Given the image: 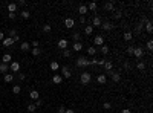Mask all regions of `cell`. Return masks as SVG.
<instances>
[{"label": "cell", "instance_id": "obj_1", "mask_svg": "<svg viewBox=\"0 0 153 113\" xmlns=\"http://www.w3.org/2000/svg\"><path fill=\"white\" fill-rule=\"evenodd\" d=\"M75 64H77V67H87V66H90V61L86 57H78Z\"/></svg>", "mask_w": 153, "mask_h": 113}, {"label": "cell", "instance_id": "obj_2", "mask_svg": "<svg viewBox=\"0 0 153 113\" xmlns=\"http://www.w3.org/2000/svg\"><path fill=\"white\" fill-rule=\"evenodd\" d=\"M90 79H92V75H90V72H83V73L80 75V81H81V84H89Z\"/></svg>", "mask_w": 153, "mask_h": 113}, {"label": "cell", "instance_id": "obj_3", "mask_svg": "<svg viewBox=\"0 0 153 113\" xmlns=\"http://www.w3.org/2000/svg\"><path fill=\"white\" fill-rule=\"evenodd\" d=\"M61 77L63 78H71L72 77V70L69 69V66H63V67H61Z\"/></svg>", "mask_w": 153, "mask_h": 113}, {"label": "cell", "instance_id": "obj_4", "mask_svg": "<svg viewBox=\"0 0 153 113\" xmlns=\"http://www.w3.org/2000/svg\"><path fill=\"white\" fill-rule=\"evenodd\" d=\"M67 46H69V41L66 40V38H61V40H58V48L60 49H67Z\"/></svg>", "mask_w": 153, "mask_h": 113}, {"label": "cell", "instance_id": "obj_5", "mask_svg": "<svg viewBox=\"0 0 153 113\" xmlns=\"http://www.w3.org/2000/svg\"><path fill=\"white\" fill-rule=\"evenodd\" d=\"M93 41H95V46H103V44H104V38H103V35H95Z\"/></svg>", "mask_w": 153, "mask_h": 113}, {"label": "cell", "instance_id": "obj_6", "mask_svg": "<svg viewBox=\"0 0 153 113\" xmlns=\"http://www.w3.org/2000/svg\"><path fill=\"white\" fill-rule=\"evenodd\" d=\"M133 55H135L136 58H141V57L144 55V49H142V48H135V49H133Z\"/></svg>", "mask_w": 153, "mask_h": 113}, {"label": "cell", "instance_id": "obj_7", "mask_svg": "<svg viewBox=\"0 0 153 113\" xmlns=\"http://www.w3.org/2000/svg\"><path fill=\"white\" fill-rule=\"evenodd\" d=\"M101 18L98 17V15H95L93 17V20H92V26H95V28H101Z\"/></svg>", "mask_w": 153, "mask_h": 113}, {"label": "cell", "instance_id": "obj_8", "mask_svg": "<svg viewBox=\"0 0 153 113\" xmlns=\"http://www.w3.org/2000/svg\"><path fill=\"white\" fill-rule=\"evenodd\" d=\"M2 43H3V46H5V48H9V46L14 44V40H12L11 37H5V40H3Z\"/></svg>", "mask_w": 153, "mask_h": 113}, {"label": "cell", "instance_id": "obj_9", "mask_svg": "<svg viewBox=\"0 0 153 113\" xmlns=\"http://www.w3.org/2000/svg\"><path fill=\"white\" fill-rule=\"evenodd\" d=\"M64 26L67 28V29L73 28V26H75V22H73V18H66V20H64Z\"/></svg>", "mask_w": 153, "mask_h": 113}, {"label": "cell", "instance_id": "obj_10", "mask_svg": "<svg viewBox=\"0 0 153 113\" xmlns=\"http://www.w3.org/2000/svg\"><path fill=\"white\" fill-rule=\"evenodd\" d=\"M101 28L104 29V31H112V29H113V24L110 23V22H104V23H101Z\"/></svg>", "mask_w": 153, "mask_h": 113}, {"label": "cell", "instance_id": "obj_11", "mask_svg": "<svg viewBox=\"0 0 153 113\" xmlns=\"http://www.w3.org/2000/svg\"><path fill=\"white\" fill-rule=\"evenodd\" d=\"M52 83H54V84H61V83H63V77H61V75H54V77H52Z\"/></svg>", "mask_w": 153, "mask_h": 113}, {"label": "cell", "instance_id": "obj_12", "mask_svg": "<svg viewBox=\"0 0 153 113\" xmlns=\"http://www.w3.org/2000/svg\"><path fill=\"white\" fill-rule=\"evenodd\" d=\"M78 12H80L81 17H84V14H87V6H86V5H80V6H78Z\"/></svg>", "mask_w": 153, "mask_h": 113}, {"label": "cell", "instance_id": "obj_13", "mask_svg": "<svg viewBox=\"0 0 153 113\" xmlns=\"http://www.w3.org/2000/svg\"><path fill=\"white\" fill-rule=\"evenodd\" d=\"M97 81L100 83V84H106V83H107V77H106V73H101V75H98Z\"/></svg>", "mask_w": 153, "mask_h": 113}, {"label": "cell", "instance_id": "obj_14", "mask_svg": "<svg viewBox=\"0 0 153 113\" xmlns=\"http://www.w3.org/2000/svg\"><path fill=\"white\" fill-rule=\"evenodd\" d=\"M113 8H115L113 2H107V3H104V9H106L107 12H112V11H113Z\"/></svg>", "mask_w": 153, "mask_h": 113}, {"label": "cell", "instance_id": "obj_15", "mask_svg": "<svg viewBox=\"0 0 153 113\" xmlns=\"http://www.w3.org/2000/svg\"><path fill=\"white\" fill-rule=\"evenodd\" d=\"M12 60V57H11V54H5V55L2 57V63H5V64H9Z\"/></svg>", "mask_w": 153, "mask_h": 113}, {"label": "cell", "instance_id": "obj_16", "mask_svg": "<svg viewBox=\"0 0 153 113\" xmlns=\"http://www.w3.org/2000/svg\"><path fill=\"white\" fill-rule=\"evenodd\" d=\"M11 70H12V72H18V70H20V63L12 61L11 63Z\"/></svg>", "mask_w": 153, "mask_h": 113}, {"label": "cell", "instance_id": "obj_17", "mask_svg": "<svg viewBox=\"0 0 153 113\" xmlns=\"http://www.w3.org/2000/svg\"><path fill=\"white\" fill-rule=\"evenodd\" d=\"M29 98L31 99H34V101H37V99L40 98V93L37 90H31V93H29Z\"/></svg>", "mask_w": 153, "mask_h": 113}, {"label": "cell", "instance_id": "obj_18", "mask_svg": "<svg viewBox=\"0 0 153 113\" xmlns=\"http://www.w3.org/2000/svg\"><path fill=\"white\" fill-rule=\"evenodd\" d=\"M72 49H73V51H75V52H80L81 49H83V43H81V41H78V43H73Z\"/></svg>", "mask_w": 153, "mask_h": 113}, {"label": "cell", "instance_id": "obj_19", "mask_svg": "<svg viewBox=\"0 0 153 113\" xmlns=\"http://www.w3.org/2000/svg\"><path fill=\"white\" fill-rule=\"evenodd\" d=\"M9 70V64H5V63H0V72L2 73H6Z\"/></svg>", "mask_w": 153, "mask_h": 113}, {"label": "cell", "instance_id": "obj_20", "mask_svg": "<svg viewBox=\"0 0 153 113\" xmlns=\"http://www.w3.org/2000/svg\"><path fill=\"white\" fill-rule=\"evenodd\" d=\"M29 48H31V44L28 43V41H23L22 46H20V49H22L23 52H28V51H29Z\"/></svg>", "mask_w": 153, "mask_h": 113}, {"label": "cell", "instance_id": "obj_21", "mask_svg": "<svg viewBox=\"0 0 153 113\" xmlns=\"http://www.w3.org/2000/svg\"><path fill=\"white\" fill-rule=\"evenodd\" d=\"M92 32H93V26L92 24H87V26L84 28V34L86 35H92Z\"/></svg>", "mask_w": 153, "mask_h": 113}, {"label": "cell", "instance_id": "obj_22", "mask_svg": "<svg viewBox=\"0 0 153 113\" xmlns=\"http://www.w3.org/2000/svg\"><path fill=\"white\" fill-rule=\"evenodd\" d=\"M3 79H5V83H12L14 81V75L12 73H5V78Z\"/></svg>", "mask_w": 153, "mask_h": 113}, {"label": "cell", "instance_id": "obj_23", "mask_svg": "<svg viewBox=\"0 0 153 113\" xmlns=\"http://www.w3.org/2000/svg\"><path fill=\"white\" fill-rule=\"evenodd\" d=\"M104 69H106V72H110V70L113 69L112 61H106V63H104Z\"/></svg>", "mask_w": 153, "mask_h": 113}, {"label": "cell", "instance_id": "obj_24", "mask_svg": "<svg viewBox=\"0 0 153 113\" xmlns=\"http://www.w3.org/2000/svg\"><path fill=\"white\" fill-rule=\"evenodd\" d=\"M17 9V3H8V11L9 12H15Z\"/></svg>", "mask_w": 153, "mask_h": 113}, {"label": "cell", "instance_id": "obj_25", "mask_svg": "<svg viewBox=\"0 0 153 113\" xmlns=\"http://www.w3.org/2000/svg\"><path fill=\"white\" fill-rule=\"evenodd\" d=\"M126 41H130L132 38H133V35H132V32L130 31H127V32H124V37H122Z\"/></svg>", "mask_w": 153, "mask_h": 113}, {"label": "cell", "instance_id": "obj_26", "mask_svg": "<svg viewBox=\"0 0 153 113\" xmlns=\"http://www.w3.org/2000/svg\"><path fill=\"white\" fill-rule=\"evenodd\" d=\"M72 37V40L75 41V43H78V41H80V38H81V35H80V32H73V34L71 35Z\"/></svg>", "mask_w": 153, "mask_h": 113}, {"label": "cell", "instance_id": "obj_27", "mask_svg": "<svg viewBox=\"0 0 153 113\" xmlns=\"http://www.w3.org/2000/svg\"><path fill=\"white\" fill-rule=\"evenodd\" d=\"M32 55H34V57H40L41 55V49L40 48H32Z\"/></svg>", "mask_w": 153, "mask_h": 113}, {"label": "cell", "instance_id": "obj_28", "mask_svg": "<svg viewBox=\"0 0 153 113\" xmlns=\"http://www.w3.org/2000/svg\"><path fill=\"white\" fill-rule=\"evenodd\" d=\"M49 67H51V70H54V72H55V70H58V67H60V66H58V61H52Z\"/></svg>", "mask_w": 153, "mask_h": 113}, {"label": "cell", "instance_id": "obj_29", "mask_svg": "<svg viewBox=\"0 0 153 113\" xmlns=\"http://www.w3.org/2000/svg\"><path fill=\"white\" fill-rule=\"evenodd\" d=\"M86 6H87V11H95L97 9V3L95 2H90L89 5H86Z\"/></svg>", "mask_w": 153, "mask_h": 113}, {"label": "cell", "instance_id": "obj_30", "mask_svg": "<svg viewBox=\"0 0 153 113\" xmlns=\"http://www.w3.org/2000/svg\"><path fill=\"white\" fill-rule=\"evenodd\" d=\"M101 54H103V55H107V54H109V46H107V44L101 46Z\"/></svg>", "mask_w": 153, "mask_h": 113}, {"label": "cell", "instance_id": "obj_31", "mask_svg": "<svg viewBox=\"0 0 153 113\" xmlns=\"http://www.w3.org/2000/svg\"><path fill=\"white\" fill-rule=\"evenodd\" d=\"M29 17H31V12H29V11H26V9H24V11H22V18L28 20Z\"/></svg>", "mask_w": 153, "mask_h": 113}, {"label": "cell", "instance_id": "obj_32", "mask_svg": "<svg viewBox=\"0 0 153 113\" xmlns=\"http://www.w3.org/2000/svg\"><path fill=\"white\" fill-rule=\"evenodd\" d=\"M146 31L148 32V34H152V31H153V26H152V22H147V23H146Z\"/></svg>", "mask_w": 153, "mask_h": 113}, {"label": "cell", "instance_id": "obj_33", "mask_svg": "<svg viewBox=\"0 0 153 113\" xmlns=\"http://www.w3.org/2000/svg\"><path fill=\"white\" fill-rule=\"evenodd\" d=\"M20 92H22V87H20V86H14V87H12V93H14V95H18Z\"/></svg>", "mask_w": 153, "mask_h": 113}, {"label": "cell", "instance_id": "obj_34", "mask_svg": "<svg viewBox=\"0 0 153 113\" xmlns=\"http://www.w3.org/2000/svg\"><path fill=\"white\" fill-rule=\"evenodd\" d=\"M136 67H138V70H144V69H146V63H144V61H138Z\"/></svg>", "mask_w": 153, "mask_h": 113}, {"label": "cell", "instance_id": "obj_35", "mask_svg": "<svg viewBox=\"0 0 153 113\" xmlns=\"http://www.w3.org/2000/svg\"><path fill=\"white\" fill-rule=\"evenodd\" d=\"M87 54H89V55H95V54H97V49H95V46H90V48H87Z\"/></svg>", "mask_w": 153, "mask_h": 113}, {"label": "cell", "instance_id": "obj_36", "mask_svg": "<svg viewBox=\"0 0 153 113\" xmlns=\"http://www.w3.org/2000/svg\"><path fill=\"white\" fill-rule=\"evenodd\" d=\"M52 31V28H51V24H44L43 26V32H46V34H49V32Z\"/></svg>", "mask_w": 153, "mask_h": 113}, {"label": "cell", "instance_id": "obj_37", "mask_svg": "<svg viewBox=\"0 0 153 113\" xmlns=\"http://www.w3.org/2000/svg\"><path fill=\"white\" fill-rule=\"evenodd\" d=\"M37 110V107H35V104H29L28 106V112H31V113H34Z\"/></svg>", "mask_w": 153, "mask_h": 113}, {"label": "cell", "instance_id": "obj_38", "mask_svg": "<svg viewBox=\"0 0 153 113\" xmlns=\"http://www.w3.org/2000/svg\"><path fill=\"white\" fill-rule=\"evenodd\" d=\"M8 37H11V38L17 37V31H15V29H11V31H9V35H8Z\"/></svg>", "mask_w": 153, "mask_h": 113}, {"label": "cell", "instance_id": "obj_39", "mask_svg": "<svg viewBox=\"0 0 153 113\" xmlns=\"http://www.w3.org/2000/svg\"><path fill=\"white\" fill-rule=\"evenodd\" d=\"M63 57L69 58V57H71V51H69V49H64V51H63Z\"/></svg>", "mask_w": 153, "mask_h": 113}, {"label": "cell", "instance_id": "obj_40", "mask_svg": "<svg viewBox=\"0 0 153 113\" xmlns=\"http://www.w3.org/2000/svg\"><path fill=\"white\" fill-rule=\"evenodd\" d=\"M121 17H122V12H121V11H118L116 14L113 15V18H115V20H119V18H121Z\"/></svg>", "mask_w": 153, "mask_h": 113}, {"label": "cell", "instance_id": "obj_41", "mask_svg": "<svg viewBox=\"0 0 153 113\" xmlns=\"http://www.w3.org/2000/svg\"><path fill=\"white\" fill-rule=\"evenodd\" d=\"M103 107H104L106 110H110V108H112V104H110V102H104V104H103Z\"/></svg>", "mask_w": 153, "mask_h": 113}, {"label": "cell", "instance_id": "obj_42", "mask_svg": "<svg viewBox=\"0 0 153 113\" xmlns=\"http://www.w3.org/2000/svg\"><path fill=\"white\" fill-rule=\"evenodd\" d=\"M147 49H148V51H152V49H153V41L152 40L147 41Z\"/></svg>", "mask_w": 153, "mask_h": 113}, {"label": "cell", "instance_id": "obj_43", "mask_svg": "<svg viewBox=\"0 0 153 113\" xmlns=\"http://www.w3.org/2000/svg\"><path fill=\"white\" fill-rule=\"evenodd\" d=\"M133 46H129V48H127V54H129V55H133Z\"/></svg>", "mask_w": 153, "mask_h": 113}, {"label": "cell", "instance_id": "obj_44", "mask_svg": "<svg viewBox=\"0 0 153 113\" xmlns=\"http://www.w3.org/2000/svg\"><path fill=\"white\" fill-rule=\"evenodd\" d=\"M40 106H43V101H41V99L38 98V99L35 101V107H40Z\"/></svg>", "mask_w": 153, "mask_h": 113}, {"label": "cell", "instance_id": "obj_45", "mask_svg": "<svg viewBox=\"0 0 153 113\" xmlns=\"http://www.w3.org/2000/svg\"><path fill=\"white\" fill-rule=\"evenodd\" d=\"M104 63H106L104 58H103V60H97V64H98V66H104Z\"/></svg>", "mask_w": 153, "mask_h": 113}, {"label": "cell", "instance_id": "obj_46", "mask_svg": "<svg viewBox=\"0 0 153 113\" xmlns=\"http://www.w3.org/2000/svg\"><path fill=\"white\" fill-rule=\"evenodd\" d=\"M24 5H26L24 0H18V2H17V6H24Z\"/></svg>", "mask_w": 153, "mask_h": 113}, {"label": "cell", "instance_id": "obj_47", "mask_svg": "<svg viewBox=\"0 0 153 113\" xmlns=\"http://www.w3.org/2000/svg\"><path fill=\"white\" fill-rule=\"evenodd\" d=\"M64 112H66V107L60 106V107H58V113H64Z\"/></svg>", "mask_w": 153, "mask_h": 113}, {"label": "cell", "instance_id": "obj_48", "mask_svg": "<svg viewBox=\"0 0 153 113\" xmlns=\"http://www.w3.org/2000/svg\"><path fill=\"white\" fill-rule=\"evenodd\" d=\"M38 41H37V40H34V41H32V48H38Z\"/></svg>", "mask_w": 153, "mask_h": 113}, {"label": "cell", "instance_id": "obj_49", "mask_svg": "<svg viewBox=\"0 0 153 113\" xmlns=\"http://www.w3.org/2000/svg\"><path fill=\"white\" fill-rule=\"evenodd\" d=\"M15 17H17V15H15V12H9V18H11V20H14Z\"/></svg>", "mask_w": 153, "mask_h": 113}, {"label": "cell", "instance_id": "obj_50", "mask_svg": "<svg viewBox=\"0 0 153 113\" xmlns=\"http://www.w3.org/2000/svg\"><path fill=\"white\" fill-rule=\"evenodd\" d=\"M24 78H26V77H24V73H18V79H20V81H23Z\"/></svg>", "mask_w": 153, "mask_h": 113}, {"label": "cell", "instance_id": "obj_51", "mask_svg": "<svg viewBox=\"0 0 153 113\" xmlns=\"http://www.w3.org/2000/svg\"><path fill=\"white\" fill-rule=\"evenodd\" d=\"M142 31V24H138V26H136V32H141Z\"/></svg>", "mask_w": 153, "mask_h": 113}, {"label": "cell", "instance_id": "obj_52", "mask_svg": "<svg viewBox=\"0 0 153 113\" xmlns=\"http://www.w3.org/2000/svg\"><path fill=\"white\" fill-rule=\"evenodd\" d=\"M124 69H126V70L130 69V64H129V63H124Z\"/></svg>", "mask_w": 153, "mask_h": 113}, {"label": "cell", "instance_id": "obj_53", "mask_svg": "<svg viewBox=\"0 0 153 113\" xmlns=\"http://www.w3.org/2000/svg\"><path fill=\"white\" fill-rule=\"evenodd\" d=\"M5 40V34H3V32H0V41H3Z\"/></svg>", "mask_w": 153, "mask_h": 113}, {"label": "cell", "instance_id": "obj_54", "mask_svg": "<svg viewBox=\"0 0 153 113\" xmlns=\"http://www.w3.org/2000/svg\"><path fill=\"white\" fill-rule=\"evenodd\" d=\"M80 23L84 24V23H86V18H84V17H80Z\"/></svg>", "mask_w": 153, "mask_h": 113}, {"label": "cell", "instance_id": "obj_55", "mask_svg": "<svg viewBox=\"0 0 153 113\" xmlns=\"http://www.w3.org/2000/svg\"><path fill=\"white\" fill-rule=\"evenodd\" d=\"M64 113H75V112L71 110V108H66V112H64Z\"/></svg>", "mask_w": 153, "mask_h": 113}, {"label": "cell", "instance_id": "obj_56", "mask_svg": "<svg viewBox=\"0 0 153 113\" xmlns=\"http://www.w3.org/2000/svg\"><path fill=\"white\" fill-rule=\"evenodd\" d=\"M121 113H132V112H130V110H129V108H124V110H122V112H121Z\"/></svg>", "mask_w": 153, "mask_h": 113}, {"label": "cell", "instance_id": "obj_57", "mask_svg": "<svg viewBox=\"0 0 153 113\" xmlns=\"http://www.w3.org/2000/svg\"><path fill=\"white\" fill-rule=\"evenodd\" d=\"M106 113H112V112H106Z\"/></svg>", "mask_w": 153, "mask_h": 113}]
</instances>
